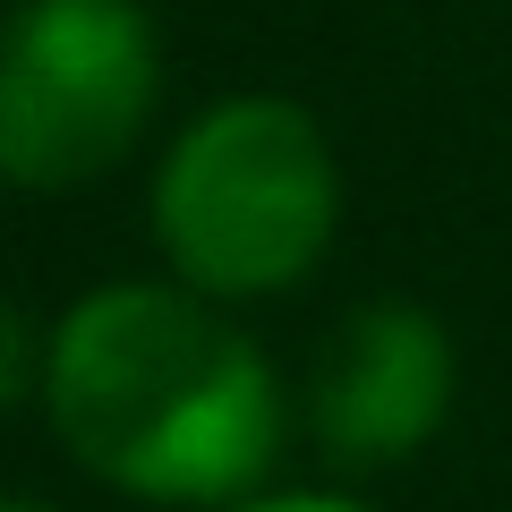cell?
I'll return each mask as SVG.
<instances>
[{
	"mask_svg": "<svg viewBox=\"0 0 512 512\" xmlns=\"http://www.w3.org/2000/svg\"><path fill=\"white\" fill-rule=\"evenodd\" d=\"M222 512H367L350 495H248V504H222Z\"/></svg>",
	"mask_w": 512,
	"mask_h": 512,
	"instance_id": "obj_6",
	"label": "cell"
},
{
	"mask_svg": "<svg viewBox=\"0 0 512 512\" xmlns=\"http://www.w3.org/2000/svg\"><path fill=\"white\" fill-rule=\"evenodd\" d=\"M146 205L171 282L222 308H256L325 265L342 231V163L308 103L222 94L163 146Z\"/></svg>",
	"mask_w": 512,
	"mask_h": 512,
	"instance_id": "obj_2",
	"label": "cell"
},
{
	"mask_svg": "<svg viewBox=\"0 0 512 512\" xmlns=\"http://www.w3.org/2000/svg\"><path fill=\"white\" fill-rule=\"evenodd\" d=\"M26 393H43V342H35V325L0 299V419H9Z\"/></svg>",
	"mask_w": 512,
	"mask_h": 512,
	"instance_id": "obj_5",
	"label": "cell"
},
{
	"mask_svg": "<svg viewBox=\"0 0 512 512\" xmlns=\"http://www.w3.org/2000/svg\"><path fill=\"white\" fill-rule=\"evenodd\" d=\"M43 419L86 478L171 512L265 495L291 393L231 308L188 282H103L43 333Z\"/></svg>",
	"mask_w": 512,
	"mask_h": 512,
	"instance_id": "obj_1",
	"label": "cell"
},
{
	"mask_svg": "<svg viewBox=\"0 0 512 512\" xmlns=\"http://www.w3.org/2000/svg\"><path fill=\"white\" fill-rule=\"evenodd\" d=\"M461 359L453 333L410 299H367L333 325L308 376V436L342 470H393V461L427 453L453 419Z\"/></svg>",
	"mask_w": 512,
	"mask_h": 512,
	"instance_id": "obj_4",
	"label": "cell"
},
{
	"mask_svg": "<svg viewBox=\"0 0 512 512\" xmlns=\"http://www.w3.org/2000/svg\"><path fill=\"white\" fill-rule=\"evenodd\" d=\"M0 512H52V504H35V495H0Z\"/></svg>",
	"mask_w": 512,
	"mask_h": 512,
	"instance_id": "obj_7",
	"label": "cell"
},
{
	"mask_svg": "<svg viewBox=\"0 0 512 512\" xmlns=\"http://www.w3.org/2000/svg\"><path fill=\"white\" fill-rule=\"evenodd\" d=\"M163 43L137 0H18L0 18V180L60 197L146 137Z\"/></svg>",
	"mask_w": 512,
	"mask_h": 512,
	"instance_id": "obj_3",
	"label": "cell"
}]
</instances>
